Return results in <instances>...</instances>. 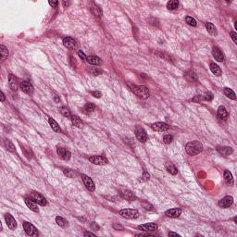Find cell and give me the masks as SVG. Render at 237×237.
Listing matches in <instances>:
<instances>
[{"label": "cell", "instance_id": "2e32d148", "mask_svg": "<svg viewBox=\"0 0 237 237\" xmlns=\"http://www.w3.org/2000/svg\"><path fill=\"white\" fill-rule=\"evenodd\" d=\"M9 84L12 91H17L18 87H19V82H18V78L13 75V74H9Z\"/></svg>", "mask_w": 237, "mask_h": 237}, {"label": "cell", "instance_id": "74e56055", "mask_svg": "<svg viewBox=\"0 0 237 237\" xmlns=\"http://www.w3.org/2000/svg\"><path fill=\"white\" fill-rule=\"evenodd\" d=\"M63 172H64L65 175H66L67 177H69V178H73L75 176V173L73 172V170H70V169H68V168H64L63 169Z\"/></svg>", "mask_w": 237, "mask_h": 237}, {"label": "cell", "instance_id": "52a82bcc", "mask_svg": "<svg viewBox=\"0 0 237 237\" xmlns=\"http://www.w3.org/2000/svg\"><path fill=\"white\" fill-rule=\"evenodd\" d=\"M82 182H84L87 190H89L90 192L94 191V189H96V185H94L93 180L91 179L90 177L85 175V174H82Z\"/></svg>", "mask_w": 237, "mask_h": 237}, {"label": "cell", "instance_id": "f35d334b", "mask_svg": "<svg viewBox=\"0 0 237 237\" xmlns=\"http://www.w3.org/2000/svg\"><path fill=\"white\" fill-rule=\"evenodd\" d=\"M186 77H187V79L189 81H194V82H197V74H195L194 72H189L187 74H186Z\"/></svg>", "mask_w": 237, "mask_h": 237}, {"label": "cell", "instance_id": "f6af8a7d", "mask_svg": "<svg viewBox=\"0 0 237 237\" xmlns=\"http://www.w3.org/2000/svg\"><path fill=\"white\" fill-rule=\"evenodd\" d=\"M78 56L82 58V61H86V60H87V57H86L85 54H84V53L82 52V50L78 51Z\"/></svg>", "mask_w": 237, "mask_h": 237}, {"label": "cell", "instance_id": "1f68e13d", "mask_svg": "<svg viewBox=\"0 0 237 237\" xmlns=\"http://www.w3.org/2000/svg\"><path fill=\"white\" fill-rule=\"evenodd\" d=\"M178 7H179V1H177V0H170L167 3V8L170 10H174Z\"/></svg>", "mask_w": 237, "mask_h": 237}, {"label": "cell", "instance_id": "11a10c76", "mask_svg": "<svg viewBox=\"0 0 237 237\" xmlns=\"http://www.w3.org/2000/svg\"><path fill=\"white\" fill-rule=\"evenodd\" d=\"M169 235H170V236H180L178 233H173V232H170V233H169Z\"/></svg>", "mask_w": 237, "mask_h": 237}, {"label": "cell", "instance_id": "d590c367", "mask_svg": "<svg viewBox=\"0 0 237 237\" xmlns=\"http://www.w3.org/2000/svg\"><path fill=\"white\" fill-rule=\"evenodd\" d=\"M59 111H60V113L66 118H70L72 117V114H70V111L68 108L66 106H62V108L59 109Z\"/></svg>", "mask_w": 237, "mask_h": 237}, {"label": "cell", "instance_id": "277c9868", "mask_svg": "<svg viewBox=\"0 0 237 237\" xmlns=\"http://www.w3.org/2000/svg\"><path fill=\"white\" fill-rule=\"evenodd\" d=\"M23 229H24L25 233L27 235L29 236H37L38 235V231L37 229L35 228L32 223L30 222H27V221H24L23 222Z\"/></svg>", "mask_w": 237, "mask_h": 237}, {"label": "cell", "instance_id": "4316f807", "mask_svg": "<svg viewBox=\"0 0 237 237\" xmlns=\"http://www.w3.org/2000/svg\"><path fill=\"white\" fill-rule=\"evenodd\" d=\"M165 168H166V170H167L169 173H170L171 175H176L178 172L176 167L172 163H166Z\"/></svg>", "mask_w": 237, "mask_h": 237}, {"label": "cell", "instance_id": "b9f144b4", "mask_svg": "<svg viewBox=\"0 0 237 237\" xmlns=\"http://www.w3.org/2000/svg\"><path fill=\"white\" fill-rule=\"evenodd\" d=\"M149 178H150L149 173L146 172V171H144V172H143V176H142V178L140 179V181H142V182H146V181L149 180Z\"/></svg>", "mask_w": 237, "mask_h": 237}, {"label": "cell", "instance_id": "f1b7e54d", "mask_svg": "<svg viewBox=\"0 0 237 237\" xmlns=\"http://www.w3.org/2000/svg\"><path fill=\"white\" fill-rule=\"evenodd\" d=\"M209 66H210V70H211V72H212L213 74H215L216 76H220L221 74V68L219 67L217 64L210 63Z\"/></svg>", "mask_w": 237, "mask_h": 237}, {"label": "cell", "instance_id": "f5cc1de1", "mask_svg": "<svg viewBox=\"0 0 237 237\" xmlns=\"http://www.w3.org/2000/svg\"><path fill=\"white\" fill-rule=\"evenodd\" d=\"M84 236H93V237H94V236H96V235H94V233H89V232H85V233H84Z\"/></svg>", "mask_w": 237, "mask_h": 237}, {"label": "cell", "instance_id": "db71d44e", "mask_svg": "<svg viewBox=\"0 0 237 237\" xmlns=\"http://www.w3.org/2000/svg\"><path fill=\"white\" fill-rule=\"evenodd\" d=\"M0 96H1V102H4L5 101V94H4V93L3 92H1L0 93Z\"/></svg>", "mask_w": 237, "mask_h": 237}, {"label": "cell", "instance_id": "5bb4252c", "mask_svg": "<svg viewBox=\"0 0 237 237\" xmlns=\"http://www.w3.org/2000/svg\"><path fill=\"white\" fill-rule=\"evenodd\" d=\"M138 229L144 232H154V231L158 230V224L156 223H146L142 224L138 226Z\"/></svg>", "mask_w": 237, "mask_h": 237}, {"label": "cell", "instance_id": "f546056e", "mask_svg": "<svg viewBox=\"0 0 237 237\" xmlns=\"http://www.w3.org/2000/svg\"><path fill=\"white\" fill-rule=\"evenodd\" d=\"M0 52H1V61L3 62L9 57V50L4 45H0Z\"/></svg>", "mask_w": 237, "mask_h": 237}, {"label": "cell", "instance_id": "6da1fadb", "mask_svg": "<svg viewBox=\"0 0 237 237\" xmlns=\"http://www.w3.org/2000/svg\"><path fill=\"white\" fill-rule=\"evenodd\" d=\"M203 150V145L199 141L195 140L189 142L185 145V151L189 156H197Z\"/></svg>", "mask_w": 237, "mask_h": 237}, {"label": "cell", "instance_id": "ab89813d", "mask_svg": "<svg viewBox=\"0 0 237 237\" xmlns=\"http://www.w3.org/2000/svg\"><path fill=\"white\" fill-rule=\"evenodd\" d=\"M92 11L94 16H97V17H100L102 14V11L100 9V8H98L97 6H94V7L92 8Z\"/></svg>", "mask_w": 237, "mask_h": 237}, {"label": "cell", "instance_id": "44dd1931", "mask_svg": "<svg viewBox=\"0 0 237 237\" xmlns=\"http://www.w3.org/2000/svg\"><path fill=\"white\" fill-rule=\"evenodd\" d=\"M217 116L220 120H226V118H228V112H227L226 109H225L224 106H221L220 108L218 109Z\"/></svg>", "mask_w": 237, "mask_h": 237}, {"label": "cell", "instance_id": "bcb514c9", "mask_svg": "<svg viewBox=\"0 0 237 237\" xmlns=\"http://www.w3.org/2000/svg\"><path fill=\"white\" fill-rule=\"evenodd\" d=\"M230 34H231V36H232V39L233 41V43L237 44V34H236V33L235 32H231Z\"/></svg>", "mask_w": 237, "mask_h": 237}, {"label": "cell", "instance_id": "603a6c76", "mask_svg": "<svg viewBox=\"0 0 237 237\" xmlns=\"http://www.w3.org/2000/svg\"><path fill=\"white\" fill-rule=\"evenodd\" d=\"M70 121H72V123L73 124V125L76 126L77 128L82 129V127H84V122L82 121V120L78 116H75V115L72 116L70 117Z\"/></svg>", "mask_w": 237, "mask_h": 237}, {"label": "cell", "instance_id": "c3c4849f", "mask_svg": "<svg viewBox=\"0 0 237 237\" xmlns=\"http://www.w3.org/2000/svg\"><path fill=\"white\" fill-rule=\"evenodd\" d=\"M201 100H203V97H202V96H197V97H194V98H193V101L194 102H195V103H199Z\"/></svg>", "mask_w": 237, "mask_h": 237}, {"label": "cell", "instance_id": "d4e9b609", "mask_svg": "<svg viewBox=\"0 0 237 237\" xmlns=\"http://www.w3.org/2000/svg\"><path fill=\"white\" fill-rule=\"evenodd\" d=\"M224 181H225V182L227 183V184L233 185V174H232L231 171H229V170H225L224 171Z\"/></svg>", "mask_w": 237, "mask_h": 237}, {"label": "cell", "instance_id": "4fadbf2b", "mask_svg": "<svg viewBox=\"0 0 237 237\" xmlns=\"http://www.w3.org/2000/svg\"><path fill=\"white\" fill-rule=\"evenodd\" d=\"M57 155L63 159V160H69V159L70 158V156H72L70 155V152L64 147H57Z\"/></svg>", "mask_w": 237, "mask_h": 237}, {"label": "cell", "instance_id": "e0dca14e", "mask_svg": "<svg viewBox=\"0 0 237 237\" xmlns=\"http://www.w3.org/2000/svg\"><path fill=\"white\" fill-rule=\"evenodd\" d=\"M25 204L33 212H39V209L37 206V203L33 201L32 198H25Z\"/></svg>", "mask_w": 237, "mask_h": 237}, {"label": "cell", "instance_id": "60d3db41", "mask_svg": "<svg viewBox=\"0 0 237 237\" xmlns=\"http://www.w3.org/2000/svg\"><path fill=\"white\" fill-rule=\"evenodd\" d=\"M173 140V136L170 134H166L163 136V142L165 144H170Z\"/></svg>", "mask_w": 237, "mask_h": 237}, {"label": "cell", "instance_id": "8fae6325", "mask_svg": "<svg viewBox=\"0 0 237 237\" xmlns=\"http://www.w3.org/2000/svg\"><path fill=\"white\" fill-rule=\"evenodd\" d=\"M233 197H230V195H227V197H223L222 199L220 200V202H219V206L222 209H228L231 206L233 205Z\"/></svg>", "mask_w": 237, "mask_h": 237}, {"label": "cell", "instance_id": "7a4b0ae2", "mask_svg": "<svg viewBox=\"0 0 237 237\" xmlns=\"http://www.w3.org/2000/svg\"><path fill=\"white\" fill-rule=\"evenodd\" d=\"M132 91L135 96H137L139 98L147 99L150 97V91L146 86L144 85H133Z\"/></svg>", "mask_w": 237, "mask_h": 237}, {"label": "cell", "instance_id": "9f6ffc18", "mask_svg": "<svg viewBox=\"0 0 237 237\" xmlns=\"http://www.w3.org/2000/svg\"><path fill=\"white\" fill-rule=\"evenodd\" d=\"M55 100H56L57 102H59V101H60V99H58L57 96H55Z\"/></svg>", "mask_w": 237, "mask_h": 237}, {"label": "cell", "instance_id": "484cf974", "mask_svg": "<svg viewBox=\"0 0 237 237\" xmlns=\"http://www.w3.org/2000/svg\"><path fill=\"white\" fill-rule=\"evenodd\" d=\"M48 122H49L50 126H51L52 130H53V131H54V132H56V133H60V132H61V129H60V127H59L58 123L54 120V118H48Z\"/></svg>", "mask_w": 237, "mask_h": 237}, {"label": "cell", "instance_id": "ee69618b", "mask_svg": "<svg viewBox=\"0 0 237 237\" xmlns=\"http://www.w3.org/2000/svg\"><path fill=\"white\" fill-rule=\"evenodd\" d=\"M91 94H92V96L94 97H96V98H100L102 97V93L99 92V91H93Z\"/></svg>", "mask_w": 237, "mask_h": 237}, {"label": "cell", "instance_id": "ac0fdd59", "mask_svg": "<svg viewBox=\"0 0 237 237\" xmlns=\"http://www.w3.org/2000/svg\"><path fill=\"white\" fill-rule=\"evenodd\" d=\"M182 214V209H170L165 212V215L170 218H178Z\"/></svg>", "mask_w": 237, "mask_h": 237}, {"label": "cell", "instance_id": "8992f818", "mask_svg": "<svg viewBox=\"0 0 237 237\" xmlns=\"http://www.w3.org/2000/svg\"><path fill=\"white\" fill-rule=\"evenodd\" d=\"M30 198H32L33 201H35L38 205L40 206H45L46 205V199L43 197L42 194H40L39 193L36 192H32L30 194Z\"/></svg>", "mask_w": 237, "mask_h": 237}, {"label": "cell", "instance_id": "8d00e7d4", "mask_svg": "<svg viewBox=\"0 0 237 237\" xmlns=\"http://www.w3.org/2000/svg\"><path fill=\"white\" fill-rule=\"evenodd\" d=\"M185 21H186V22L188 23L189 25H191V26H193V27H195V26L197 25V21H195L193 17L187 16V17L185 18Z\"/></svg>", "mask_w": 237, "mask_h": 237}, {"label": "cell", "instance_id": "7dc6e473", "mask_svg": "<svg viewBox=\"0 0 237 237\" xmlns=\"http://www.w3.org/2000/svg\"><path fill=\"white\" fill-rule=\"evenodd\" d=\"M92 72H93L94 75H99V74L102 73V70H100V69H98V68H97V69L92 70Z\"/></svg>", "mask_w": 237, "mask_h": 237}, {"label": "cell", "instance_id": "836d02e7", "mask_svg": "<svg viewBox=\"0 0 237 237\" xmlns=\"http://www.w3.org/2000/svg\"><path fill=\"white\" fill-rule=\"evenodd\" d=\"M56 222H57V224L58 225V226H60L62 228L67 226V221L65 220V219H63L62 217H60V216H57L56 218Z\"/></svg>", "mask_w": 237, "mask_h": 237}, {"label": "cell", "instance_id": "7c38bea8", "mask_svg": "<svg viewBox=\"0 0 237 237\" xmlns=\"http://www.w3.org/2000/svg\"><path fill=\"white\" fill-rule=\"evenodd\" d=\"M20 87L21 90L24 92L25 94H30V96H32L33 94V85L30 84L29 82H26V81H23L20 84Z\"/></svg>", "mask_w": 237, "mask_h": 237}, {"label": "cell", "instance_id": "cb8c5ba5", "mask_svg": "<svg viewBox=\"0 0 237 237\" xmlns=\"http://www.w3.org/2000/svg\"><path fill=\"white\" fill-rule=\"evenodd\" d=\"M121 197L124 199L129 200V201H133V200L135 199L134 194L131 191H129V190H122V191H121Z\"/></svg>", "mask_w": 237, "mask_h": 237}, {"label": "cell", "instance_id": "9a60e30c", "mask_svg": "<svg viewBox=\"0 0 237 237\" xmlns=\"http://www.w3.org/2000/svg\"><path fill=\"white\" fill-rule=\"evenodd\" d=\"M5 221H6V223H7V225H8V227L10 230L14 231L17 228V222L15 221V219L10 214H6L5 215Z\"/></svg>", "mask_w": 237, "mask_h": 237}, {"label": "cell", "instance_id": "d6a6232c", "mask_svg": "<svg viewBox=\"0 0 237 237\" xmlns=\"http://www.w3.org/2000/svg\"><path fill=\"white\" fill-rule=\"evenodd\" d=\"M94 109H96V105L93 103H87L84 108V111L85 113H91V112L94 111Z\"/></svg>", "mask_w": 237, "mask_h": 237}, {"label": "cell", "instance_id": "f907efd6", "mask_svg": "<svg viewBox=\"0 0 237 237\" xmlns=\"http://www.w3.org/2000/svg\"><path fill=\"white\" fill-rule=\"evenodd\" d=\"M70 62H72V66L75 68V67H76V64H77V63H76V60H75V58H74L73 57H72V56L70 57Z\"/></svg>", "mask_w": 237, "mask_h": 237}, {"label": "cell", "instance_id": "5b68a950", "mask_svg": "<svg viewBox=\"0 0 237 237\" xmlns=\"http://www.w3.org/2000/svg\"><path fill=\"white\" fill-rule=\"evenodd\" d=\"M135 136L137 140L141 143H145V142L147 141V133L145 132V130L143 127L137 126L135 128Z\"/></svg>", "mask_w": 237, "mask_h": 237}, {"label": "cell", "instance_id": "30bf717a", "mask_svg": "<svg viewBox=\"0 0 237 237\" xmlns=\"http://www.w3.org/2000/svg\"><path fill=\"white\" fill-rule=\"evenodd\" d=\"M151 128L154 130V131H157V132H165V131H168V130L170 129V126H169V124L165 123V122H156V123L152 124Z\"/></svg>", "mask_w": 237, "mask_h": 237}, {"label": "cell", "instance_id": "681fc988", "mask_svg": "<svg viewBox=\"0 0 237 237\" xmlns=\"http://www.w3.org/2000/svg\"><path fill=\"white\" fill-rule=\"evenodd\" d=\"M113 228H114L115 230H123V226H122V225H121V224H116V223L113 224Z\"/></svg>", "mask_w": 237, "mask_h": 237}, {"label": "cell", "instance_id": "4dcf8cb0", "mask_svg": "<svg viewBox=\"0 0 237 237\" xmlns=\"http://www.w3.org/2000/svg\"><path fill=\"white\" fill-rule=\"evenodd\" d=\"M224 94L225 96L227 97H229L230 99H233V100H236V96H235V93L232 90V89L230 88H224Z\"/></svg>", "mask_w": 237, "mask_h": 237}, {"label": "cell", "instance_id": "e575fe53", "mask_svg": "<svg viewBox=\"0 0 237 237\" xmlns=\"http://www.w3.org/2000/svg\"><path fill=\"white\" fill-rule=\"evenodd\" d=\"M5 146L6 148L8 149V151L9 152H12V153H15L16 152V148H15V145L11 143L9 140H7L5 142Z\"/></svg>", "mask_w": 237, "mask_h": 237}, {"label": "cell", "instance_id": "816d5d0a", "mask_svg": "<svg viewBox=\"0 0 237 237\" xmlns=\"http://www.w3.org/2000/svg\"><path fill=\"white\" fill-rule=\"evenodd\" d=\"M48 4L51 6L52 8H56L57 6L58 5V2H57V1H49V2H48Z\"/></svg>", "mask_w": 237, "mask_h": 237}, {"label": "cell", "instance_id": "d6986e66", "mask_svg": "<svg viewBox=\"0 0 237 237\" xmlns=\"http://www.w3.org/2000/svg\"><path fill=\"white\" fill-rule=\"evenodd\" d=\"M212 55L214 57V58L219 62H222L224 60V56L222 54V52L218 48V47H214L212 50Z\"/></svg>", "mask_w": 237, "mask_h": 237}, {"label": "cell", "instance_id": "83f0119b", "mask_svg": "<svg viewBox=\"0 0 237 237\" xmlns=\"http://www.w3.org/2000/svg\"><path fill=\"white\" fill-rule=\"evenodd\" d=\"M206 28L207 30V32H209L211 35H217L218 34V32H217V28L212 24L211 22H206Z\"/></svg>", "mask_w": 237, "mask_h": 237}, {"label": "cell", "instance_id": "ba28073f", "mask_svg": "<svg viewBox=\"0 0 237 237\" xmlns=\"http://www.w3.org/2000/svg\"><path fill=\"white\" fill-rule=\"evenodd\" d=\"M89 160L94 165H106L109 163V160L106 159V158L102 156H92L89 158Z\"/></svg>", "mask_w": 237, "mask_h": 237}, {"label": "cell", "instance_id": "9c48e42d", "mask_svg": "<svg viewBox=\"0 0 237 237\" xmlns=\"http://www.w3.org/2000/svg\"><path fill=\"white\" fill-rule=\"evenodd\" d=\"M63 45L69 49H75L78 47V43H77V41L72 37H65L63 39Z\"/></svg>", "mask_w": 237, "mask_h": 237}, {"label": "cell", "instance_id": "3957f363", "mask_svg": "<svg viewBox=\"0 0 237 237\" xmlns=\"http://www.w3.org/2000/svg\"><path fill=\"white\" fill-rule=\"evenodd\" d=\"M122 218L125 219H129V220H135L139 217V212L138 210L136 209H121L120 212H118Z\"/></svg>", "mask_w": 237, "mask_h": 237}, {"label": "cell", "instance_id": "7402d4cb", "mask_svg": "<svg viewBox=\"0 0 237 237\" xmlns=\"http://www.w3.org/2000/svg\"><path fill=\"white\" fill-rule=\"evenodd\" d=\"M87 62L91 65H96V66H99V65L102 64L101 58L97 56H90L89 57H87Z\"/></svg>", "mask_w": 237, "mask_h": 237}, {"label": "cell", "instance_id": "7bdbcfd3", "mask_svg": "<svg viewBox=\"0 0 237 237\" xmlns=\"http://www.w3.org/2000/svg\"><path fill=\"white\" fill-rule=\"evenodd\" d=\"M203 99L207 100V101H211V100L213 99V94H212L210 92H207V93L205 94V97H203Z\"/></svg>", "mask_w": 237, "mask_h": 237}, {"label": "cell", "instance_id": "ffe728a7", "mask_svg": "<svg viewBox=\"0 0 237 237\" xmlns=\"http://www.w3.org/2000/svg\"><path fill=\"white\" fill-rule=\"evenodd\" d=\"M217 150H218L219 153L221 154L222 156H225V157L231 155V154H233V148L229 147V146H219L217 148Z\"/></svg>", "mask_w": 237, "mask_h": 237}]
</instances>
